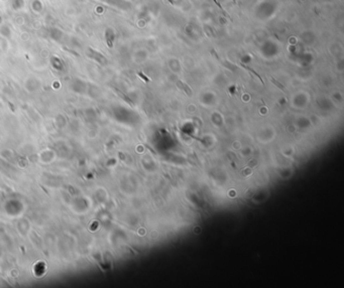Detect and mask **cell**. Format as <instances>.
I'll return each mask as SVG.
<instances>
[{
    "label": "cell",
    "instance_id": "obj_1",
    "mask_svg": "<svg viewBox=\"0 0 344 288\" xmlns=\"http://www.w3.org/2000/svg\"><path fill=\"white\" fill-rule=\"evenodd\" d=\"M177 86H178V88H179L180 90H183V91H184L185 93H186L189 97H191V96H192V94H193V93H192V90L190 89V88H189V87H188L187 85L185 84V83L181 82V81H177Z\"/></svg>",
    "mask_w": 344,
    "mask_h": 288
},
{
    "label": "cell",
    "instance_id": "obj_2",
    "mask_svg": "<svg viewBox=\"0 0 344 288\" xmlns=\"http://www.w3.org/2000/svg\"><path fill=\"white\" fill-rule=\"evenodd\" d=\"M49 34H51V37L55 40H60L61 37H63V32L61 31V29L59 28H53L49 31Z\"/></svg>",
    "mask_w": 344,
    "mask_h": 288
},
{
    "label": "cell",
    "instance_id": "obj_3",
    "mask_svg": "<svg viewBox=\"0 0 344 288\" xmlns=\"http://www.w3.org/2000/svg\"><path fill=\"white\" fill-rule=\"evenodd\" d=\"M105 37H106L107 43H108V46H109V47H112V42H113V40H114V32H113L111 29H107L106 33H105Z\"/></svg>",
    "mask_w": 344,
    "mask_h": 288
},
{
    "label": "cell",
    "instance_id": "obj_4",
    "mask_svg": "<svg viewBox=\"0 0 344 288\" xmlns=\"http://www.w3.org/2000/svg\"><path fill=\"white\" fill-rule=\"evenodd\" d=\"M31 8L33 10H34L35 12H39L43 9V3L39 1V0H34V1L31 3Z\"/></svg>",
    "mask_w": 344,
    "mask_h": 288
},
{
    "label": "cell",
    "instance_id": "obj_5",
    "mask_svg": "<svg viewBox=\"0 0 344 288\" xmlns=\"http://www.w3.org/2000/svg\"><path fill=\"white\" fill-rule=\"evenodd\" d=\"M24 5L23 0H12V6L14 9H21Z\"/></svg>",
    "mask_w": 344,
    "mask_h": 288
},
{
    "label": "cell",
    "instance_id": "obj_6",
    "mask_svg": "<svg viewBox=\"0 0 344 288\" xmlns=\"http://www.w3.org/2000/svg\"><path fill=\"white\" fill-rule=\"evenodd\" d=\"M240 65H241V67H244V69H245V70H247L248 72H250V73H252V74L254 75V76H256V77H257V78H259V79L260 80V82H261L262 84H264V80H262V79L260 78V76H259V74H257V73H256V72H255L254 70H253V69H251V67H249L245 66V65H244V64H240Z\"/></svg>",
    "mask_w": 344,
    "mask_h": 288
},
{
    "label": "cell",
    "instance_id": "obj_7",
    "mask_svg": "<svg viewBox=\"0 0 344 288\" xmlns=\"http://www.w3.org/2000/svg\"><path fill=\"white\" fill-rule=\"evenodd\" d=\"M270 82L271 83H273V84H275V86H277L278 88H280V90H282V91H285V87L283 86V85L282 84H280V82H278V81L277 80H275L274 78H270Z\"/></svg>",
    "mask_w": 344,
    "mask_h": 288
},
{
    "label": "cell",
    "instance_id": "obj_8",
    "mask_svg": "<svg viewBox=\"0 0 344 288\" xmlns=\"http://www.w3.org/2000/svg\"><path fill=\"white\" fill-rule=\"evenodd\" d=\"M213 1H214V2H215V3H216V4H217V5H218V7H219V8H220V10H221V11H222V12H223V14H224V16H226V17H227V18H229V19H231V17H229V16H228V14H227V13H226V12H225V11H224V9H223V8H222V6H221V5H220V3H219V2H218V1H217V0H213Z\"/></svg>",
    "mask_w": 344,
    "mask_h": 288
},
{
    "label": "cell",
    "instance_id": "obj_9",
    "mask_svg": "<svg viewBox=\"0 0 344 288\" xmlns=\"http://www.w3.org/2000/svg\"><path fill=\"white\" fill-rule=\"evenodd\" d=\"M138 75H139V77L141 78L142 80H144V81H146V83H147V82H149V79H147V78L146 77V76L143 75V74H141V73H138Z\"/></svg>",
    "mask_w": 344,
    "mask_h": 288
}]
</instances>
